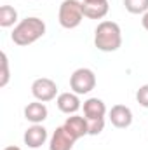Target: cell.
Segmentation results:
<instances>
[{
  "label": "cell",
  "mask_w": 148,
  "mask_h": 150,
  "mask_svg": "<svg viewBox=\"0 0 148 150\" xmlns=\"http://www.w3.org/2000/svg\"><path fill=\"white\" fill-rule=\"evenodd\" d=\"M44 35H45V23L40 18L32 16V18H25L14 26L11 33V40L19 47H26V45L35 44Z\"/></svg>",
  "instance_id": "cell-1"
},
{
  "label": "cell",
  "mask_w": 148,
  "mask_h": 150,
  "mask_svg": "<svg viewBox=\"0 0 148 150\" xmlns=\"http://www.w3.org/2000/svg\"><path fill=\"white\" fill-rule=\"evenodd\" d=\"M94 45L103 52H115L122 45V32L115 21H101L94 30Z\"/></svg>",
  "instance_id": "cell-2"
},
{
  "label": "cell",
  "mask_w": 148,
  "mask_h": 150,
  "mask_svg": "<svg viewBox=\"0 0 148 150\" xmlns=\"http://www.w3.org/2000/svg\"><path fill=\"white\" fill-rule=\"evenodd\" d=\"M105 115H106V105L99 98H89L84 101V117L89 126V134L98 136L105 129Z\"/></svg>",
  "instance_id": "cell-3"
},
{
  "label": "cell",
  "mask_w": 148,
  "mask_h": 150,
  "mask_svg": "<svg viewBox=\"0 0 148 150\" xmlns=\"http://www.w3.org/2000/svg\"><path fill=\"white\" fill-rule=\"evenodd\" d=\"M84 11H82V2L80 0H63L59 5V25L66 30H73L77 28L82 19H84Z\"/></svg>",
  "instance_id": "cell-4"
},
{
  "label": "cell",
  "mask_w": 148,
  "mask_h": 150,
  "mask_svg": "<svg viewBox=\"0 0 148 150\" xmlns=\"http://www.w3.org/2000/svg\"><path fill=\"white\" fill-rule=\"evenodd\" d=\"M96 87V75L91 68H77L70 77V89L75 94H89Z\"/></svg>",
  "instance_id": "cell-5"
},
{
  "label": "cell",
  "mask_w": 148,
  "mask_h": 150,
  "mask_svg": "<svg viewBox=\"0 0 148 150\" xmlns=\"http://www.w3.org/2000/svg\"><path fill=\"white\" fill-rule=\"evenodd\" d=\"M32 94L35 96L37 101H42V103L52 101L58 96V86L54 80H51L47 77H40L37 80H33V84H32Z\"/></svg>",
  "instance_id": "cell-6"
},
{
  "label": "cell",
  "mask_w": 148,
  "mask_h": 150,
  "mask_svg": "<svg viewBox=\"0 0 148 150\" xmlns=\"http://www.w3.org/2000/svg\"><path fill=\"white\" fill-rule=\"evenodd\" d=\"M23 142L28 149H40L47 142V129L42 124H33L25 131Z\"/></svg>",
  "instance_id": "cell-7"
},
{
  "label": "cell",
  "mask_w": 148,
  "mask_h": 150,
  "mask_svg": "<svg viewBox=\"0 0 148 150\" xmlns=\"http://www.w3.org/2000/svg\"><path fill=\"white\" fill-rule=\"evenodd\" d=\"M75 140L73 136L63 127H56V131L52 133L51 136V142H49V150H72L75 145Z\"/></svg>",
  "instance_id": "cell-8"
},
{
  "label": "cell",
  "mask_w": 148,
  "mask_h": 150,
  "mask_svg": "<svg viewBox=\"0 0 148 150\" xmlns=\"http://www.w3.org/2000/svg\"><path fill=\"white\" fill-rule=\"evenodd\" d=\"M108 117H110V122L117 129H125L132 124V112L125 105H113Z\"/></svg>",
  "instance_id": "cell-9"
},
{
  "label": "cell",
  "mask_w": 148,
  "mask_h": 150,
  "mask_svg": "<svg viewBox=\"0 0 148 150\" xmlns=\"http://www.w3.org/2000/svg\"><path fill=\"white\" fill-rule=\"evenodd\" d=\"M63 127L73 136L75 140H80V138H84V136L89 134V126H87L85 117H80V115H77V113H73L72 117H66Z\"/></svg>",
  "instance_id": "cell-10"
},
{
  "label": "cell",
  "mask_w": 148,
  "mask_h": 150,
  "mask_svg": "<svg viewBox=\"0 0 148 150\" xmlns=\"http://www.w3.org/2000/svg\"><path fill=\"white\" fill-rule=\"evenodd\" d=\"M56 105H58V108L61 110L63 113H66V115H73L80 110V98H78V94H75L73 91L72 93H61V94H58V98H56Z\"/></svg>",
  "instance_id": "cell-11"
},
{
  "label": "cell",
  "mask_w": 148,
  "mask_h": 150,
  "mask_svg": "<svg viewBox=\"0 0 148 150\" xmlns=\"http://www.w3.org/2000/svg\"><path fill=\"white\" fill-rule=\"evenodd\" d=\"M49 115V110L45 103L42 101H32L25 107V119L30 120L32 124H42Z\"/></svg>",
  "instance_id": "cell-12"
},
{
  "label": "cell",
  "mask_w": 148,
  "mask_h": 150,
  "mask_svg": "<svg viewBox=\"0 0 148 150\" xmlns=\"http://www.w3.org/2000/svg\"><path fill=\"white\" fill-rule=\"evenodd\" d=\"M108 2H101V4H82V11L84 16L89 19H103L108 14Z\"/></svg>",
  "instance_id": "cell-13"
},
{
  "label": "cell",
  "mask_w": 148,
  "mask_h": 150,
  "mask_svg": "<svg viewBox=\"0 0 148 150\" xmlns=\"http://www.w3.org/2000/svg\"><path fill=\"white\" fill-rule=\"evenodd\" d=\"M18 23V11L12 5H2L0 7V26L11 28Z\"/></svg>",
  "instance_id": "cell-14"
},
{
  "label": "cell",
  "mask_w": 148,
  "mask_h": 150,
  "mask_svg": "<svg viewBox=\"0 0 148 150\" xmlns=\"http://www.w3.org/2000/svg\"><path fill=\"white\" fill-rule=\"evenodd\" d=\"M124 7L131 14H145L148 12V0H124Z\"/></svg>",
  "instance_id": "cell-15"
},
{
  "label": "cell",
  "mask_w": 148,
  "mask_h": 150,
  "mask_svg": "<svg viewBox=\"0 0 148 150\" xmlns=\"http://www.w3.org/2000/svg\"><path fill=\"white\" fill-rule=\"evenodd\" d=\"M0 59H2V74H0V87H5L9 79H11V72H9V59H7V54L2 52L0 54Z\"/></svg>",
  "instance_id": "cell-16"
},
{
  "label": "cell",
  "mask_w": 148,
  "mask_h": 150,
  "mask_svg": "<svg viewBox=\"0 0 148 150\" xmlns=\"http://www.w3.org/2000/svg\"><path fill=\"white\" fill-rule=\"evenodd\" d=\"M136 101H138L143 108H148V84L141 86V87L136 91Z\"/></svg>",
  "instance_id": "cell-17"
},
{
  "label": "cell",
  "mask_w": 148,
  "mask_h": 150,
  "mask_svg": "<svg viewBox=\"0 0 148 150\" xmlns=\"http://www.w3.org/2000/svg\"><path fill=\"white\" fill-rule=\"evenodd\" d=\"M141 25H143V28L148 32V12L143 14V19H141Z\"/></svg>",
  "instance_id": "cell-18"
},
{
  "label": "cell",
  "mask_w": 148,
  "mask_h": 150,
  "mask_svg": "<svg viewBox=\"0 0 148 150\" xmlns=\"http://www.w3.org/2000/svg\"><path fill=\"white\" fill-rule=\"evenodd\" d=\"M4 150H21L19 147H14V145H11V147H5Z\"/></svg>",
  "instance_id": "cell-19"
}]
</instances>
